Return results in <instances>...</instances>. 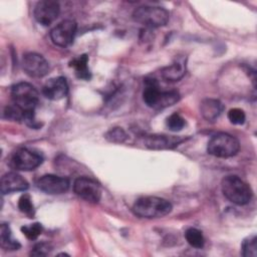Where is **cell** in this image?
Returning <instances> with one entry per match:
<instances>
[{
  "label": "cell",
  "instance_id": "cell-24",
  "mask_svg": "<svg viewBox=\"0 0 257 257\" xmlns=\"http://www.w3.org/2000/svg\"><path fill=\"white\" fill-rule=\"evenodd\" d=\"M186 124L185 119L177 112L172 113L166 120L167 127L172 132H179L181 131Z\"/></svg>",
  "mask_w": 257,
  "mask_h": 257
},
{
  "label": "cell",
  "instance_id": "cell-21",
  "mask_svg": "<svg viewBox=\"0 0 257 257\" xmlns=\"http://www.w3.org/2000/svg\"><path fill=\"white\" fill-rule=\"evenodd\" d=\"M180 99V94L176 90H170V91H162L158 104H157V109L160 108H165L168 106H171L175 104L177 101Z\"/></svg>",
  "mask_w": 257,
  "mask_h": 257
},
{
  "label": "cell",
  "instance_id": "cell-26",
  "mask_svg": "<svg viewBox=\"0 0 257 257\" xmlns=\"http://www.w3.org/2000/svg\"><path fill=\"white\" fill-rule=\"evenodd\" d=\"M43 227L40 223H33L28 226L21 227V232L26 236L29 240H35L39 237V235L42 233Z\"/></svg>",
  "mask_w": 257,
  "mask_h": 257
},
{
  "label": "cell",
  "instance_id": "cell-14",
  "mask_svg": "<svg viewBox=\"0 0 257 257\" xmlns=\"http://www.w3.org/2000/svg\"><path fill=\"white\" fill-rule=\"evenodd\" d=\"M183 140L174 137H167L161 135H151L146 136L144 139V144L149 149L153 150H163V149H170L176 147L180 144Z\"/></svg>",
  "mask_w": 257,
  "mask_h": 257
},
{
  "label": "cell",
  "instance_id": "cell-1",
  "mask_svg": "<svg viewBox=\"0 0 257 257\" xmlns=\"http://www.w3.org/2000/svg\"><path fill=\"white\" fill-rule=\"evenodd\" d=\"M172 208V204L168 200L149 196L138 199L133 206V212L138 217L153 219L168 215Z\"/></svg>",
  "mask_w": 257,
  "mask_h": 257
},
{
  "label": "cell",
  "instance_id": "cell-8",
  "mask_svg": "<svg viewBox=\"0 0 257 257\" xmlns=\"http://www.w3.org/2000/svg\"><path fill=\"white\" fill-rule=\"evenodd\" d=\"M76 28L77 25L73 20H63L50 31V38L55 45L67 47L73 42Z\"/></svg>",
  "mask_w": 257,
  "mask_h": 257
},
{
  "label": "cell",
  "instance_id": "cell-20",
  "mask_svg": "<svg viewBox=\"0 0 257 257\" xmlns=\"http://www.w3.org/2000/svg\"><path fill=\"white\" fill-rule=\"evenodd\" d=\"M185 238L187 242L194 248H203L205 239L202 232L196 228H189L185 232Z\"/></svg>",
  "mask_w": 257,
  "mask_h": 257
},
{
  "label": "cell",
  "instance_id": "cell-25",
  "mask_svg": "<svg viewBox=\"0 0 257 257\" xmlns=\"http://www.w3.org/2000/svg\"><path fill=\"white\" fill-rule=\"evenodd\" d=\"M104 138L110 143L121 144L126 140L127 136L121 127H113V128H110L108 132H106V134L104 135Z\"/></svg>",
  "mask_w": 257,
  "mask_h": 257
},
{
  "label": "cell",
  "instance_id": "cell-28",
  "mask_svg": "<svg viewBox=\"0 0 257 257\" xmlns=\"http://www.w3.org/2000/svg\"><path fill=\"white\" fill-rule=\"evenodd\" d=\"M3 116L7 119L23 120V112L15 104L6 106L3 111Z\"/></svg>",
  "mask_w": 257,
  "mask_h": 257
},
{
  "label": "cell",
  "instance_id": "cell-3",
  "mask_svg": "<svg viewBox=\"0 0 257 257\" xmlns=\"http://www.w3.org/2000/svg\"><path fill=\"white\" fill-rule=\"evenodd\" d=\"M223 195L236 205H246L250 202L253 192L250 186L237 176H227L222 180Z\"/></svg>",
  "mask_w": 257,
  "mask_h": 257
},
{
  "label": "cell",
  "instance_id": "cell-17",
  "mask_svg": "<svg viewBox=\"0 0 257 257\" xmlns=\"http://www.w3.org/2000/svg\"><path fill=\"white\" fill-rule=\"evenodd\" d=\"M186 73V65L183 61H176L173 64L162 68L161 75L168 82H176L183 78Z\"/></svg>",
  "mask_w": 257,
  "mask_h": 257
},
{
  "label": "cell",
  "instance_id": "cell-2",
  "mask_svg": "<svg viewBox=\"0 0 257 257\" xmlns=\"http://www.w3.org/2000/svg\"><path fill=\"white\" fill-rule=\"evenodd\" d=\"M11 97L15 104L22 112L23 117L26 114L34 113L39 101L37 89L28 82H19L12 86Z\"/></svg>",
  "mask_w": 257,
  "mask_h": 257
},
{
  "label": "cell",
  "instance_id": "cell-23",
  "mask_svg": "<svg viewBox=\"0 0 257 257\" xmlns=\"http://www.w3.org/2000/svg\"><path fill=\"white\" fill-rule=\"evenodd\" d=\"M18 209L23 214L27 215L29 218L34 216V206L32 204V200L28 194H23L18 200Z\"/></svg>",
  "mask_w": 257,
  "mask_h": 257
},
{
  "label": "cell",
  "instance_id": "cell-6",
  "mask_svg": "<svg viewBox=\"0 0 257 257\" xmlns=\"http://www.w3.org/2000/svg\"><path fill=\"white\" fill-rule=\"evenodd\" d=\"M43 158L40 154L29 149L21 148L13 153L10 166L17 171H33L41 165Z\"/></svg>",
  "mask_w": 257,
  "mask_h": 257
},
{
  "label": "cell",
  "instance_id": "cell-18",
  "mask_svg": "<svg viewBox=\"0 0 257 257\" xmlns=\"http://www.w3.org/2000/svg\"><path fill=\"white\" fill-rule=\"evenodd\" d=\"M87 63H88V56L86 54H82L73 58L69 62V66L74 69L75 75L77 78L89 80L91 77V72L88 68Z\"/></svg>",
  "mask_w": 257,
  "mask_h": 257
},
{
  "label": "cell",
  "instance_id": "cell-10",
  "mask_svg": "<svg viewBox=\"0 0 257 257\" xmlns=\"http://www.w3.org/2000/svg\"><path fill=\"white\" fill-rule=\"evenodd\" d=\"M37 188L50 195H58L67 192L69 189V181L64 177L56 175H44L40 177L36 182Z\"/></svg>",
  "mask_w": 257,
  "mask_h": 257
},
{
  "label": "cell",
  "instance_id": "cell-19",
  "mask_svg": "<svg viewBox=\"0 0 257 257\" xmlns=\"http://www.w3.org/2000/svg\"><path fill=\"white\" fill-rule=\"evenodd\" d=\"M0 245L3 249L14 251L20 248V244L17 240L12 238L10 227L7 224H2L0 228Z\"/></svg>",
  "mask_w": 257,
  "mask_h": 257
},
{
  "label": "cell",
  "instance_id": "cell-16",
  "mask_svg": "<svg viewBox=\"0 0 257 257\" xmlns=\"http://www.w3.org/2000/svg\"><path fill=\"white\" fill-rule=\"evenodd\" d=\"M223 104L220 100L214 98H206L200 104L202 116L208 121H214L223 111Z\"/></svg>",
  "mask_w": 257,
  "mask_h": 257
},
{
  "label": "cell",
  "instance_id": "cell-15",
  "mask_svg": "<svg viewBox=\"0 0 257 257\" xmlns=\"http://www.w3.org/2000/svg\"><path fill=\"white\" fill-rule=\"evenodd\" d=\"M162 90H160L159 82L156 78L148 77L145 79V88L143 91V99L145 103L153 108L157 107Z\"/></svg>",
  "mask_w": 257,
  "mask_h": 257
},
{
  "label": "cell",
  "instance_id": "cell-27",
  "mask_svg": "<svg viewBox=\"0 0 257 257\" xmlns=\"http://www.w3.org/2000/svg\"><path fill=\"white\" fill-rule=\"evenodd\" d=\"M246 115L241 108H231L228 111V119L233 124H243L245 121Z\"/></svg>",
  "mask_w": 257,
  "mask_h": 257
},
{
  "label": "cell",
  "instance_id": "cell-13",
  "mask_svg": "<svg viewBox=\"0 0 257 257\" xmlns=\"http://www.w3.org/2000/svg\"><path fill=\"white\" fill-rule=\"evenodd\" d=\"M27 181L15 172H9L1 178L0 190L2 194L21 192L28 189Z\"/></svg>",
  "mask_w": 257,
  "mask_h": 257
},
{
  "label": "cell",
  "instance_id": "cell-4",
  "mask_svg": "<svg viewBox=\"0 0 257 257\" xmlns=\"http://www.w3.org/2000/svg\"><path fill=\"white\" fill-rule=\"evenodd\" d=\"M133 19L147 28H158L168 23L170 13L162 7L141 6L134 11Z\"/></svg>",
  "mask_w": 257,
  "mask_h": 257
},
{
  "label": "cell",
  "instance_id": "cell-22",
  "mask_svg": "<svg viewBox=\"0 0 257 257\" xmlns=\"http://www.w3.org/2000/svg\"><path fill=\"white\" fill-rule=\"evenodd\" d=\"M242 255L244 257L257 256V239L255 235L247 237L242 243Z\"/></svg>",
  "mask_w": 257,
  "mask_h": 257
},
{
  "label": "cell",
  "instance_id": "cell-5",
  "mask_svg": "<svg viewBox=\"0 0 257 257\" xmlns=\"http://www.w3.org/2000/svg\"><path fill=\"white\" fill-rule=\"evenodd\" d=\"M239 149L238 140L226 133L214 135L207 146L208 153L217 158H231L239 152Z\"/></svg>",
  "mask_w": 257,
  "mask_h": 257
},
{
  "label": "cell",
  "instance_id": "cell-7",
  "mask_svg": "<svg viewBox=\"0 0 257 257\" xmlns=\"http://www.w3.org/2000/svg\"><path fill=\"white\" fill-rule=\"evenodd\" d=\"M74 193L88 203H98L101 198V189L92 179L79 177L73 183Z\"/></svg>",
  "mask_w": 257,
  "mask_h": 257
},
{
  "label": "cell",
  "instance_id": "cell-29",
  "mask_svg": "<svg viewBox=\"0 0 257 257\" xmlns=\"http://www.w3.org/2000/svg\"><path fill=\"white\" fill-rule=\"evenodd\" d=\"M52 247L50 244L46 243V242H40V243H37L32 251L30 252V255L32 256H45L47 255L50 251H51Z\"/></svg>",
  "mask_w": 257,
  "mask_h": 257
},
{
  "label": "cell",
  "instance_id": "cell-12",
  "mask_svg": "<svg viewBox=\"0 0 257 257\" xmlns=\"http://www.w3.org/2000/svg\"><path fill=\"white\" fill-rule=\"evenodd\" d=\"M67 92L68 84L66 79L62 76L52 77L48 79L42 87L43 95L50 100H59L65 97Z\"/></svg>",
  "mask_w": 257,
  "mask_h": 257
},
{
  "label": "cell",
  "instance_id": "cell-11",
  "mask_svg": "<svg viewBox=\"0 0 257 257\" xmlns=\"http://www.w3.org/2000/svg\"><path fill=\"white\" fill-rule=\"evenodd\" d=\"M60 7L58 2L52 0H43L39 1L34 8V18L35 20L43 25H50L59 15Z\"/></svg>",
  "mask_w": 257,
  "mask_h": 257
},
{
  "label": "cell",
  "instance_id": "cell-9",
  "mask_svg": "<svg viewBox=\"0 0 257 257\" xmlns=\"http://www.w3.org/2000/svg\"><path fill=\"white\" fill-rule=\"evenodd\" d=\"M22 67L27 75L35 78L43 77L49 70L47 60L38 53L28 52L23 55Z\"/></svg>",
  "mask_w": 257,
  "mask_h": 257
}]
</instances>
